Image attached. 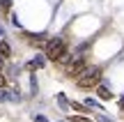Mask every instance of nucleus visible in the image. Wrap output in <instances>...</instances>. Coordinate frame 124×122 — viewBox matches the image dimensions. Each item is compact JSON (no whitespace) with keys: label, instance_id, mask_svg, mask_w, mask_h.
<instances>
[{"label":"nucleus","instance_id":"obj_8","mask_svg":"<svg viewBox=\"0 0 124 122\" xmlns=\"http://www.w3.org/2000/svg\"><path fill=\"white\" fill-rule=\"evenodd\" d=\"M85 104H87V106H92V108H99V104H97L94 99H85Z\"/></svg>","mask_w":124,"mask_h":122},{"label":"nucleus","instance_id":"obj_14","mask_svg":"<svg viewBox=\"0 0 124 122\" xmlns=\"http://www.w3.org/2000/svg\"><path fill=\"white\" fill-rule=\"evenodd\" d=\"M0 37H2V28H0Z\"/></svg>","mask_w":124,"mask_h":122},{"label":"nucleus","instance_id":"obj_1","mask_svg":"<svg viewBox=\"0 0 124 122\" xmlns=\"http://www.w3.org/2000/svg\"><path fill=\"white\" fill-rule=\"evenodd\" d=\"M99 81H101V69L99 67H85L76 76V85L78 88H97Z\"/></svg>","mask_w":124,"mask_h":122},{"label":"nucleus","instance_id":"obj_13","mask_svg":"<svg viewBox=\"0 0 124 122\" xmlns=\"http://www.w3.org/2000/svg\"><path fill=\"white\" fill-rule=\"evenodd\" d=\"M2 60H5V58H0V69H2Z\"/></svg>","mask_w":124,"mask_h":122},{"label":"nucleus","instance_id":"obj_12","mask_svg":"<svg viewBox=\"0 0 124 122\" xmlns=\"http://www.w3.org/2000/svg\"><path fill=\"white\" fill-rule=\"evenodd\" d=\"M120 106H122V108H124V97H122V99H120Z\"/></svg>","mask_w":124,"mask_h":122},{"label":"nucleus","instance_id":"obj_6","mask_svg":"<svg viewBox=\"0 0 124 122\" xmlns=\"http://www.w3.org/2000/svg\"><path fill=\"white\" fill-rule=\"evenodd\" d=\"M9 55H12V49H9V44L7 41H0V58H9Z\"/></svg>","mask_w":124,"mask_h":122},{"label":"nucleus","instance_id":"obj_3","mask_svg":"<svg viewBox=\"0 0 124 122\" xmlns=\"http://www.w3.org/2000/svg\"><path fill=\"white\" fill-rule=\"evenodd\" d=\"M85 67H87V65H85V58H83V55H76V58L69 60V65H67L64 69H67V74H69V76H78Z\"/></svg>","mask_w":124,"mask_h":122},{"label":"nucleus","instance_id":"obj_7","mask_svg":"<svg viewBox=\"0 0 124 122\" xmlns=\"http://www.w3.org/2000/svg\"><path fill=\"white\" fill-rule=\"evenodd\" d=\"M71 122H92L90 118H83V115H74V118H69Z\"/></svg>","mask_w":124,"mask_h":122},{"label":"nucleus","instance_id":"obj_11","mask_svg":"<svg viewBox=\"0 0 124 122\" xmlns=\"http://www.w3.org/2000/svg\"><path fill=\"white\" fill-rule=\"evenodd\" d=\"M99 122H113V120L108 118V115H101V118H99Z\"/></svg>","mask_w":124,"mask_h":122},{"label":"nucleus","instance_id":"obj_4","mask_svg":"<svg viewBox=\"0 0 124 122\" xmlns=\"http://www.w3.org/2000/svg\"><path fill=\"white\" fill-rule=\"evenodd\" d=\"M46 65V55H37L32 62H28V69H41Z\"/></svg>","mask_w":124,"mask_h":122},{"label":"nucleus","instance_id":"obj_10","mask_svg":"<svg viewBox=\"0 0 124 122\" xmlns=\"http://www.w3.org/2000/svg\"><path fill=\"white\" fill-rule=\"evenodd\" d=\"M5 85H7V78H5L2 74H0V88H5Z\"/></svg>","mask_w":124,"mask_h":122},{"label":"nucleus","instance_id":"obj_9","mask_svg":"<svg viewBox=\"0 0 124 122\" xmlns=\"http://www.w3.org/2000/svg\"><path fill=\"white\" fill-rule=\"evenodd\" d=\"M35 122H48V118H44V115H35Z\"/></svg>","mask_w":124,"mask_h":122},{"label":"nucleus","instance_id":"obj_2","mask_svg":"<svg viewBox=\"0 0 124 122\" xmlns=\"http://www.w3.org/2000/svg\"><path fill=\"white\" fill-rule=\"evenodd\" d=\"M64 55H67V41L62 37H53V39L46 41V60L60 62Z\"/></svg>","mask_w":124,"mask_h":122},{"label":"nucleus","instance_id":"obj_5","mask_svg":"<svg viewBox=\"0 0 124 122\" xmlns=\"http://www.w3.org/2000/svg\"><path fill=\"white\" fill-rule=\"evenodd\" d=\"M97 95L101 97V99H113V92L108 90L106 85H97Z\"/></svg>","mask_w":124,"mask_h":122}]
</instances>
